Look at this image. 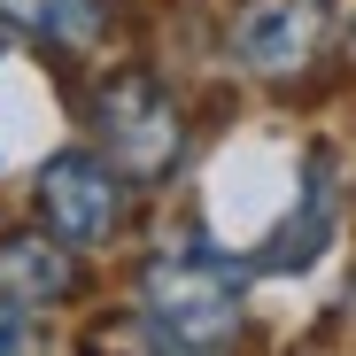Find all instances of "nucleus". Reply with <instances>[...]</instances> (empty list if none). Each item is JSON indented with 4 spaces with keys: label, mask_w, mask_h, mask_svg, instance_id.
I'll return each instance as SVG.
<instances>
[{
    "label": "nucleus",
    "mask_w": 356,
    "mask_h": 356,
    "mask_svg": "<svg viewBox=\"0 0 356 356\" xmlns=\"http://www.w3.org/2000/svg\"><path fill=\"white\" fill-rule=\"evenodd\" d=\"M140 318L155 341L170 348H209V341H232L241 325V271L225 256H202V248H178V256H155L140 271Z\"/></svg>",
    "instance_id": "nucleus-1"
},
{
    "label": "nucleus",
    "mask_w": 356,
    "mask_h": 356,
    "mask_svg": "<svg viewBox=\"0 0 356 356\" xmlns=\"http://www.w3.org/2000/svg\"><path fill=\"white\" fill-rule=\"evenodd\" d=\"M93 124H101V140H108V163L132 170V178H163V170L178 163V147H186L178 101H170L155 78H140V70L108 78V86L93 93Z\"/></svg>",
    "instance_id": "nucleus-2"
},
{
    "label": "nucleus",
    "mask_w": 356,
    "mask_h": 356,
    "mask_svg": "<svg viewBox=\"0 0 356 356\" xmlns=\"http://www.w3.org/2000/svg\"><path fill=\"white\" fill-rule=\"evenodd\" d=\"M39 217H47L54 241H78V248L108 241V232L124 225V170L108 155H86V147L54 155L39 170Z\"/></svg>",
    "instance_id": "nucleus-3"
},
{
    "label": "nucleus",
    "mask_w": 356,
    "mask_h": 356,
    "mask_svg": "<svg viewBox=\"0 0 356 356\" xmlns=\"http://www.w3.org/2000/svg\"><path fill=\"white\" fill-rule=\"evenodd\" d=\"M325 24H333V0H248L241 24H232V47H241L248 70L286 78L325 47Z\"/></svg>",
    "instance_id": "nucleus-4"
},
{
    "label": "nucleus",
    "mask_w": 356,
    "mask_h": 356,
    "mask_svg": "<svg viewBox=\"0 0 356 356\" xmlns=\"http://www.w3.org/2000/svg\"><path fill=\"white\" fill-rule=\"evenodd\" d=\"M70 286H78V271H70L63 248H47V241H0V302L47 310V302H63Z\"/></svg>",
    "instance_id": "nucleus-5"
},
{
    "label": "nucleus",
    "mask_w": 356,
    "mask_h": 356,
    "mask_svg": "<svg viewBox=\"0 0 356 356\" xmlns=\"http://www.w3.org/2000/svg\"><path fill=\"white\" fill-rule=\"evenodd\" d=\"M0 16L8 24H24V31H39V39H93L101 31V0H0Z\"/></svg>",
    "instance_id": "nucleus-6"
},
{
    "label": "nucleus",
    "mask_w": 356,
    "mask_h": 356,
    "mask_svg": "<svg viewBox=\"0 0 356 356\" xmlns=\"http://www.w3.org/2000/svg\"><path fill=\"white\" fill-rule=\"evenodd\" d=\"M0 348H39V325H31L16 302H0Z\"/></svg>",
    "instance_id": "nucleus-7"
}]
</instances>
